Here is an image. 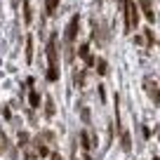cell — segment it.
Returning a JSON list of instances; mask_svg holds the SVG:
<instances>
[{"label":"cell","mask_w":160,"mask_h":160,"mask_svg":"<svg viewBox=\"0 0 160 160\" xmlns=\"http://www.w3.org/2000/svg\"><path fill=\"white\" fill-rule=\"evenodd\" d=\"M47 59H50V68H47V80H59V52H57V35H52L47 42Z\"/></svg>","instance_id":"cell-1"},{"label":"cell","mask_w":160,"mask_h":160,"mask_svg":"<svg viewBox=\"0 0 160 160\" xmlns=\"http://www.w3.org/2000/svg\"><path fill=\"white\" fill-rule=\"evenodd\" d=\"M125 31L130 33V31L137 28V24H139V12H137V2L134 0H125Z\"/></svg>","instance_id":"cell-2"},{"label":"cell","mask_w":160,"mask_h":160,"mask_svg":"<svg viewBox=\"0 0 160 160\" xmlns=\"http://www.w3.org/2000/svg\"><path fill=\"white\" fill-rule=\"evenodd\" d=\"M78 24H80V17L75 14L73 19L68 21V26H66V42H73L75 35H78Z\"/></svg>","instance_id":"cell-3"},{"label":"cell","mask_w":160,"mask_h":160,"mask_svg":"<svg viewBox=\"0 0 160 160\" xmlns=\"http://www.w3.org/2000/svg\"><path fill=\"white\" fill-rule=\"evenodd\" d=\"M144 87H146V92H148V97H151V99L160 104V90H158V85H155L153 80H151V78H146V80H144Z\"/></svg>","instance_id":"cell-4"},{"label":"cell","mask_w":160,"mask_h":160,"mask_svg":"<svg viewBox=\"0 0 160 160\" xmlns=\"http://www.w3.org/2000/svg\"><path fill=\"white\" fill-rule=\"evenodd\" d=\"M137 2L141 5V10H144V17H146V19H148V21H155V14H153V10H151V2H148V0H137Z\"/></svg>","instance_id":"cell-5"},{"label":"cell","mask_w":160,"mask_h":160,"mask_svg":"<svg viewBox=\"0 0 160 160\" xmlns=\"http://www.w3.org/2000/svg\"><path fill=\"white\" fill-rule=\"evenodd\" d=\"M78 54H80V57H82V59H85V61H87V64H94V59H92V54H90V45H87V42H85V45H80V50H78Z\"/></svg>","instance_id":"cell-6"},{"label":"cell","mask_w":160,"mask_h":160,"mask_svg":"<svg viewBox=\"0 0 160 160\" xmlns=\"http://www.w3.org/2000/svg\"><path fill=\"white\" fill-rule=\"evenodd\" d=\"M120 144H122V151L132 148V141H130V134H127V132H120Z\"/></svg>","instance_id":"cell-7"},{"label":"cell","mask_w":160,"mask_h":160,"mask_svg":"<svg viewBox=\"0 0 160 160\" xmlns=\"http://www.w3.org/2000/svg\"><path fill=\"white\" fill-rule=\"evenodd\" d=\"M80 144H82V148H85V151H90V148H92V144H90V137H87V132H85V130L80 132Z\"/></svg>","instance_id":"cell-8"},{"label":"cell","mask_w":160,"mask_h":160,"mask_svg":"<svg viewBox=\"0 0 160 160\" xmlns=\"http://www.w3.org/2000/svg\"><path fill=\"white\" fill-rule=\"evenodd\" d=\"M28 101H31V106H33V108H38L40 106V92H31V97H28Z\"/></svg>","instance_id":"cell-9"},{"label":"cell","mask_w":160,"mask_h":160,"mask_svg":"<svg viewBox=\"0 0 160 160\" xmlns=\"http://www.w3.org/2000/svg\"><path fill=\"white\" fill-rule=\"evenodd\" d=\"M45 115H47V118H52V115H54V101H52L50 97H47V108H45Z\"/></svg>","instance_id":"cell-10"},{"label":"cell","mask_w":160,"mask_h":160,"mask_svg":"<svg viewBox=\"0 0 160 160\" xmlns=\"http://www.w3.org/2000/svg\"><path fill=\"white\" fill-rule=\"evenodd\" d=\"M24 21H26V24L31 21V5H28V0H24Z\"/></svg>","instance_id":"cell-11"},{"label":"cell","mask_w":160,"mask_h":160,"mask_svg":"<svg viewBox=\"0 0 160 160\" xmlns=\"http://www.w3.org/2000/svg\"><path fill=\"white\" fill-rule=\"evenodd\" d=\"M97 71H99V75L108 73V71H106V61H104V59H99V61H97Z\"/></svg>","instance_id":"cell-12"},{"label":"cell","mask_w":160,"mask_h":160,"mask_svg":"<svg viewBox=\"0 0 160 160\" xmlns=\"http://www.w3.org/2000/svg\"><path fill=\"white\" fill-rule=\"evenodd\" d=\"M33 59V47H31V38H28V42H26V61H31Z\"/></svg>","instance_id":"cell-13"},{"label":"cell","mask_w":160,"mask_h":160,"mask_svg":"<svg viewBox=\"0 0 160 160\" xmlns=\"http://www.w3.org/2000/svg\"><path fill=\"white\" fill-rule=\"evenodd\" d=\"M19 144H21V146L28 144V134H26V132H21V134H19Z\"/></svg>","instance_id":"cell-14"},{"label":"cell","mask_w":160,"mask_h":160,"mask_svg":"<svg viewBox=\"0 0 160 160\" xmlns=\"http://www.w3.org/2000/svg\"><path fill=\"white\" fill-rule=\"evenodd\" d=\"M146 33V45H153V31H144Z\"/></svg>","instance_id":"cell-15"},{"label":"cell","mask_w":160,"mask_h":160,"mask_svg":"<svg viewBox=\"0 0 160 160\" xmlns=\"http://www.w3.org/2000/svg\"><path fill=\"white\" fill-rule=\"evenodd\" d=\"M82 120H85V122H90V111H87V108H82Z\"/></svg>","instance_id":"cell-16"},{"label":"cell","mask_w":160,"mask_h":160,"mask_svg":"<svg viewBox=\"0 0 160 160\" xmlns=\"http://www.w3.org/2000/svg\"><path fill=\"white\" fill-rule=\"evenodd\" d=\"M35 158H38V155H35L33 151H26V160H35Z\"/></svg>","instance_id":"cell-17"},{"label":"cell","mask_w":160,"mask_h":160,"mask_svg":"<svg viewBox=\"0 0 160 160\" xmlns=\"http://www.w3.org/2000/svg\"><path fill=\"white\" fill-rule=\"evenodd\" d=\"M50 160H61V158H59V155H57V153H54V155H52V158H50Z\"/></svg>","instance_id":"cell-18"}]
</instances>
